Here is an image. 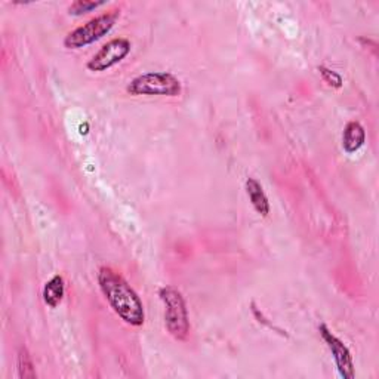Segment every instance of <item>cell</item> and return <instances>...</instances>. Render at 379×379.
Segmentation results:
<instances>
[{"label":"cell","instance_id":"obj_5","mask_svg":"<svg viewBox=\"0 0 379 379\" xmlns=\"http://www.w3.org/2000/svg\"><path fill=\"white\" fill-rule=\"evenodd\" d=\"M132 49V43L125 38H116L108 40L86 64L89 72L103 73L110 70L114 65L122 62Z\"/></svg>","mask_w":379,"mask_h":379},{"label":"cell","instance_id":"obj_3","mask_svg":"<svg viewBox=\"0 0 379 379\" xmlns=\"http://www.w3.org/2000/svg\"><path fill=\"white\" fill-rule=\"evenodd\" d=\"M126 92L132 96H179L183 92V85L181 80L169 72H148L141 76L132 79L128 86Z\"/></svg>","mask_w":379,"mask_h":379},{"label":"cell","instance_id":"obj_11","mask_svg":"<svg viewBox=\"0 0 379 379\" xmlns=\"http://www.w3.org/2000/svg\"><path fill=\"white\" fill-rule=\"evenodd\" d=\"M103 5H106L104 0H100V2H94V0H77V2L70 5L69 13L80 16V15H85V13L94 11L96 8H100Z\"/></svg>","mask_w":379,"mask_h":379},{"label":"cell","instance_id":"obj_4","mask_svg":"<svg viewBox=\"0 0 379 379\" xmlns=\"http://www.w3.org/2000/svg\"><path fill=\"white\" fill-rule=\"evenodd\" d=\"M120 18V11L113 9L104 12L101 15L94 16L92 20L86 21L84 26H80L70 31L64 39V46L67 49H81L86 47L96 40L103 39L116 26L118 20Z\"/></svg>","mask_w":379,"mask_h":379},{"label":"cell","instance_id":"obj_10","mask_svg":"<svg viewBox=\"0 0 379 379\" xmlns=\"http://www.w3.org/2000/svg\"><path fill=\"white\" fill-rule=\"evenodd\" d=\"M18 375L23 379L36 378L35 365H33V360L26 347H21L18 351Z\"/></svg>","mask_w":379,"mask_h":379},{"label":"cell","instance_id":"obj_1","mask_svg":"<svg viewBox=\"0 0 379 379\" xmlns=\"http://www.w3.org/2000/svg\"><path fill=\"white\" fill-rule=\"evenodd\" d=\"M98 285L111 310L129 326L140 327L145 322L144 304L125 277L110 267L98 271Z\"/></svg>","mask_w":379,"mask_h":379},{"label":"cell","instance_id":"obj_9","mask_svg":"<svg viewBox=\"0 0 379 379\" xmlns=\"http://www.w3.org/2000/svg\"><path fill=\"white\" fill-rule=\"evenodd\" d=\"M64 295H65V282L62 276L55 274L54 277H51L47 280L43 286V301L49 308H57L62 300H64Z\"/></svg>","mask_w":379,"mask_h":379},{"label":"cell","instance_id":"obj_2","mask_svg":"<svg viewBox=\"0 0 379 379\" xmlns=\"http://www.w3.org/2000/svg\"><path fill=\"white\" fill-rule=\"evenodd\" d=\"M159 296L164 305V324L168 332L178 341L187 339L190 334V317L183 293L174 286H163Z\"/></svg>","mask_w":379,"mask_h":379},{"label":"cell","instance_id":"obj_8","mask_svg":"<svg viewBox=\"0 0 379 379\" xmlns=\"http://www.w3.org/2000/svg\"><path fill=\"white\" fill-rule=\"evenodd\" d=\"M246 193H248L249 200L254 206V209L256 210V213H259L261 217H268L270 213V202H268V197L264 191L262 186L258 183V179L255 178H248L246 179Z\"/></svg>","mask_w":379,"mask_h":379},{"label":"cell","instance_id":"obj_12","mask_svg":"<svg viewBox=\"0 0 379 379\" xmlns=\"http://www.w3.org/2000/svg\"><path fill=\"white\" fill-rule=\"evenodd\" d=\"M317 70H319L322 79L326 81V84H327L329 86L334 88V89H339V88H342L344 80H342V76H341V74H338L336 72H334V70H331V69L324 67V65H320V67H319Z\"/></svg>","mask_w":379,"mask_h":379},{"label":"cell","instance_id":"obj_7","mask_svg":"<svg viewBox=\"0 0 379 379\" xmlns=\"http://www.w3.org/2000/svg\"><path fill=\"white\" fill-rule=\"evenodd\" d=\"M366 142V130L358 122L351 120L342 132V148L347 154L357 153Z\"/></svg>","mask_w":379,"mask_h":379},{"label":"cell","instance_id":"obj_6","mask_svg":"<svg viewBox=\"0 0 379 379\" xmlns=\"http://www.w3.org/2000/svg\"><path fill=\"white\" fill-rule=\"evenodd\" d=\"M319 334L329 351H331L339 375L344 379H353L356 376V370L350 349L336 335H334V332L324 323L319 324Z\"/></svg>","mask_w":379,"mask_h":379},{"label":"cell","instance_id":"obj_13","mask_svg":"<svg viewBox=\"0 0 379 379\" xmlns=\"http://www.w3.org/2000/svg\"><path fill=\"white\" fill-rule=\"evenodd\" d=\"M88 132H89V130H88V123H85V126H84V125L80 126V135H86Z\"/></svg>","mask_w":379,"mask_h":379}]
</instances>
